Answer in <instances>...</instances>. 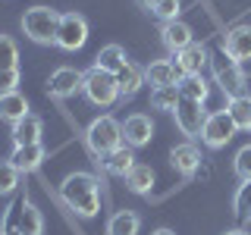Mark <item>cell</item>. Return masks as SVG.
Segmentation results:
<instances>
[{
  "instance_id": "cell-1",
  "label": "cell",
  "mask_w": 251,
  "mask_h": 235,
  "mask_svg": "<svg viewBox=\"0 0 251 235\" xmlns=\"http://www.w3.org/2000/svg\"><path fill=\"white\" fill-rule=\"evenodd\" d=\"M60 201L75 216L91 219L100 210V179L94 172H69L60 185Z\"/></svg>"
},
{
  "instance_id": "cell-2",
  "label": "cell",
  "mask_w": 251,
  "mask_h": 235,
  "mask_svg": "<svg viewBox=\"0 0 251 235\" xmlns=\"http://www.w3.org/2000/svg\"><path fill=\"white\" fill-rule=\"evenodd\" d=\"M210 72H214V82L223 88L226 97H242L248 88V82H245V72H242V63H235L229 53H226V47L223 44H217V47H210Z\"/></svg>"
},
{
  "instance_id": "cell-3",
  "label": "cell",
  "mask_w": 251,
  "mask_h": 235,
  "mask_svg": "<svg viewBox=\"0 0 251 235\" xmlns=\"http://www.w3.org/2000/svg\"><path fill=\"white\" fill-rule=\"evenodd\" d=\"M85 141H88V151L98 157H107L110 151H116V147H123V122H116L113 116H98V119H91V125L85 129Z\"/></svg>"
},
{
  "instance_id": "cell-4",
  "label": "cell",
  "mask_w": 251,
  "mask_h": 235,
  "mask_svg": "<svg viewBox=\"0 0 251 235\" xmlns=\"http://www.w3.org/2000/svg\"><path fill=\"white\" fill-rule=\"evenodd\" d=\"M60 16L50 6H31L22 16V31L31 38L35 44H57V28H60Z\"/></svg>"
},
{
  "instance_id": "cell-5",
  "label": "cell",
  "mask_w": 251,
  "mask_h": 235,
  "mask_svg": "<svg viewBox=\"0 0 251 235\" xmlns=\"http://www.w3.org/2000/svg\"><path fill=\"white\" fill-rule=\"evenodd\" d=\"M82 91H85V97H88L94 107H100V110L113 107L116 100H120V85H116V75L113 72H104V69H98V66H91L88 72H85Z\"/></svg>"
},
{
  "instance_id": "cell-6",
  "label": "cell",
  "mask_w": 251,
  "mask_h": 235,
  "mask_svg": "<svg viewBox=\"0 0 251 235\" xmlns=\"http://www.w3.org/2000/svg\"><path fill=\"white\" fill-rule=\"evenodd\" d=\"M88 41V22L78 13H63L60 28H57V47L60 50H78Z\"/></svg>"
},
{
  "instance_id": "cell-7",
  "label": "cell",
  "mask_w": 251,
  "mask_h": 235,
  "mask_svg": "<svg viewBox=\"0 0 251 235\" xmlns=\"http://www.w3.org/2000/svg\"><path fill=\"white\" fill-rule=\"evenodd\" d=\"M235 122L229 119V113L226 110H217V113H207V122H204V129H201V141L207 147H226L232 141V135H235Z\"/></svg>"
},
{
  "instance_id": "cell-8",
  "label": "cell",
  "mask_w": 251,
  "mask_h": 235,
  "mask_svg": "<svg viewBox=\"0 0 251 235\" xmlns=\"http://www.w3.org/2000/svg\"><path fill=\"white\" fill-rule=\"evenodd\" d=\"M173 116H176L179 132H182V135H188V138L201 135L204 122H207V110H204V104H198V100H185V97H179V104H176V110H173Z\"/></svg>"
},
{
  "instance_id": "cell-9",
  "label": "cell",
  "mask_w": 251,
  "mask_h": 235,
  "mask_svg": "<svg viewBox=\"0 0 251 235\" xmlns=\"http://www.w3.org/2000/svg\"><path fill=\"white\" fill-rule=\"evenodd\" d=\"M82 85H85V72H78V69H73V66H60V69L50 72V78H47V94L63 100V97L78 94Z\"/></svg>"
},
{
  "instance_id": "cell-10",
  "label": "cell",
  "mask_w": 251,
  "mask_h": 235,
  "mask_svg": "<svg viewBox=\"0 0 251 235\" xmlns=\"http://www.w3.org/2000/svg\"><path fill=\"white\" fill-rule=\"evenodd\" d=\"M170 60H173V66H176L182 75H201L204 66L210 63V50H207V47H201V44H188L185 50L173 53Z\"/></svg>"
},
{
  "instance_id": "cell-11",
  "label": "cell",
  "mask_w": 251,
  "mask_h": 235,
  "mask_svg": "<svg viewBox=\"0 0 251 235\" xmlns=\"http://www.w3.org/2000/svg\"><path fill=\"white\" fill-rule=\"evenodd\" d=\"M201 151L192 144V141H182V144H176L170 151V163H173V169L179 172V176H185V179H192V176H198L201 172Z\"/></svg>"
},
{
  "instance_id": "cell-12",
  "label": "cell",
  "mask_w": 251,
  "mask_h": 235,
  "mask_svg": "<svg viewBox=\"0 0 251 235\" xmlns=\"http://www.w3.org/2000/svg\"><path fill=\"white\" fill-rule=\"evenodd\" d=\"M160 41L170 53H179L185 50L188 44H195V35H192V25L185 19H173V22H163L160 25Z\"/></svg>"
},
{
  "instance_id": "cell-13",
  "label": "cell",
  "mask_w": 251,
  "mask_h": 235,
  "mask_svg": "<svg viewBox=\"0 0 251 235\" xmlns=\"http://www.w3.org/2000/svg\"><path fill=\"white\" fill-rule=\"evenodd\" d=\"M154 135V122H151V116H145V113H132L129 119L123 122V141L135 151V147H145L148 141H151Z\"/></svg>"
},
{
  "instance_id": "cell-14",
  "label": "cell",
  "mask_w": 251,
  "mask_h": 235,
  "mask_svg": "<svg viewBox=\"0 0 251 235\" xmlns=\"http://www.w3.org/2000/svg\"><path fill=\"white\" fill-rule=\"evenodd\" d=\"M44 157H47L44 144H16L13 154H10V163L19 172H25V176H28V172H38V169H41Z\"/></svg>"
},
{
  "instance_id": "cell-15",
  "label": "cell",
  "mask_w": 251,
  "mask_h": 235,
  "mask_svg": "<svg viewBox=\"0 0 251 235\" xmlns=\"http://www.w3.org/2000/svg\"><path fill=\"white\" fill-rule=\"evenodd\" d=\"M223 47H226V53H229L235 63L251 60V28H248V25H235V28H229V31H226Z\"/></svg>"
},
{
  "instance_id": "cell-16",
  "label": "cell",
  "mask_w": 251,
  "mask_h": 235,
  "mask_svg": "<svg viewBox=\"0 0 251 235\" xmlns=\"http://www.w3.org/2000/svg\"><path fill=\"white\" fill-rule=\"evenodd\" d=\"M179 78H182V72L173 66V60H154L151 66L145 69V82L151 85V91L167 88V85H179Z\"/></svg>"
},
{
  "instance_id": "cell-17",
  "label": "cell",
  "mask_w": 251,
  "mask_h": 235,
  "mask_svg": "<svg viewBox=\"0 0 251 235\" xmlns=\"http://www.w3.org/2000/svg\"><path fill=\"white\" fill-rule=\"evenodd\" d=\"M100 166H104L110 176L126 179L132 172V166H135V154H132L129 144H123V147H116V151H110L107 157H100Z\"/></svg>"
},
{
  "instance_id": "cell-18",
  "label": "cell",
  "mask_w": 251,
  "mask_h": 235,
  "mask_svg": "<svg viewBox=\"0 0 251 235\" xmlns=\"http://www.w3.org/2000/svg\"><path fill=\"white\" fill-rule=\"evenodd\" d=\"M116 85H120V97H135L141 91V85H145V69L129 60L120 72H116Z\"/></svg>"
},
{
  "instance_id": "cell-19",
  "label": "cell",
  "mask_w": 251,
  "mask_h": 235,
  "mask_svg": "<svg viewBox=\"0 0 251 235\" xmlns=\"http://www.w3.org/2000/svg\"><path fill=\"white\" fill-rule=\"evenodd\" d=\"M13 141L16 144H41V119L28 113L19 122H13Z\"/></svg>"
},
{
  "instance_id": "cell-20",
  "label": "cell",
  "mask_w": 251,
  "mask_h": 235,
  "mask_svg": "<svg viewBox=\"0 0 251 235\" xmlns=\"http://www.w3.org/2000/svg\"><path fill=\"white\" fill-rule=\"evenodd\" d=\"M22 116H28V100L22 91H13V94H3L0 97V119L3 122H19Z\"/></svg>"
},
{
  "instance_id": "cell-21",
  "label": "cell",
  "mask_w": 251,
  "mask_h": 235,
  "mask_svg": "<svg viewBox=\"0 0 251 235\" xmlns=\"http://www.w3.org/2000/svg\"><path fill=\"white\" fill-rule=\"evenodd\" d=\"M126 63H129V60H126V50H123L120 44H107V47H100L98 57H94V66L104 69V72H113V75L120 72Z\"/></svg>"
},
{
  "instance_id": "cell-22",
  "label": "cell",
  "mask_w": 251,
  "mask_h": 235,
  "mask_svg": "<svg viewBox=\"0 0 251 235\" xmlns=\"http://www.w3.org/2000/svg\"><path fill=\"white\" fill-rule=\"evenodd\" d=\"M138 229H141V219L132 210H116L107 223V235H138Z\"/></svg>"
},
{
  "instance_id": "cell-23",
  "label": "cell",
  "mask_w": 251,
  "mask_h": 235,
  "mask_svg": "<svg viewBox=\"0 0 251 235\" xmlns=\"http://www.w3.org/2000/svg\"><path fill=\"white\" fill-rule=\"evenodd\" d=\"M226 113H229V119L235 122L239 132H251V97H248V94H242V97H229Z\"/></svg>"
},
{
  "instance_id": "cell-24",
  "label": "cell",
  "mask_w": 251,
  "mask_h": 235,
  "mask_svg": "<svg viewBox=\"0 0 251 235\" xmlns=\"http://www.w3.org/2000/svg\"><path fill=\"white\" fill-rule=\"evenodd\" d=\"M25 201H28V194L16 191L13 204L6 207V213H3V223H0V235H19V223H22V210H25Z\"/></svg>"
},
{
  "instance_id": "cell-25",
  "label": "cell",
  "mask_w": 251,
  "mask_h": 235,
  "mask_svg": "<svg viewBox=\"0 0 251 235\" xmlns=\"http://www.w3.org/2000/svg\"><path fill=\"white\" fill-rule=\"evenodd\" d=\"M176 88H179V97H185V100H198V104L207 100V82H204V75H182Z\"/></svg>"
},
{
  "instance_id": "cell-26",
  "label": "cell",
  "mask_w": 251,
  "mask_h": 235,
  "mask_svg": "<svg viewBox=\"0 0 251 235\" xmlns=\"http://www.w3.org/2000/svg\"><path fill=\"white\" fill-rule=\"evenodd\" d=\"M126 185H129L135 194H148V191H151V185H154V169L148 166V163H135L132 172L126 176Z\"/></svg>"
},
{
  "instance_id": "cell-27",
  "label": "cell",
  "mask_w": 251,
  "mask_h": 235,
  "mask_svg": "<svg viewBox=\"0 0 251 235\" xmlns=\"http://www.w3.org/2000/svg\"><path fill=\"white\" fill-rule=\"evenodd\" d=\"M232 213H235L239 223H248L251 219V179H242L239 191H235V198H232Z\"/></svg>"
},
{
  "instance_id": "cell-28",
  "label": "cell",
  "mask_w": 251,
  "mask_h": 235,
  "mask_svg": "<svg viewBox=\"0 0 251 235\" xmlns=\"http://www.w3.org/2000/svg\"><path fill=\"white\" fill-rule=\"evenodd\" d=\"M44 232V219L41 210L31 201H25V210H22V223H19V235H41Z\"/></svg>"
},
{
  "instance_id": "cell-29",
  "label": "cell",
  "mask_w": 251,
  "mask_h": 235,
  "mask_svg": "<svg viewBox=\"0 0 251 235\" xmlns=\"http://www.w3.org/2000/svg\"><path fill=\"white\" fill-rule=\"evenodd\" d=\"M176 104H179V88L176 85H167V88H154L151 91V107L154 110H176Z\"/></svg>"
},
{
  "instance_id": "cell-30",
  "label": "cell",
  "mask_w": 251,
  "mask_h": 235,
  "mask_svg": "<svg viewBox=\"0 0 251 235\" xmlns=\"http://www.w3.org/2000/svg\"><path fill=\"white\" fill-rule=\"evenodd\" d=\"M3 69H19V47L10 35H0V72Z\"/></svg>"
},
{
  "instance_id": "cell-31",
  "label": "cell",
  "mask_w": 251,
  "mask_h": 235,
  "mask_svg": "<svg viewBox=\"0 0 251 235\" xmlns=\"http://www.w3.org/2000/svg\"><path fill=\"white\" fill-rule=\"evenodd\" d=\"M19 176H22V172L16 169L10 160L0 163V194H16V188H19Z\"/></svg>"
},
{
  "instance_id": "cell-32",
  "label": "cell",
  "mask_w": 251,
  "mask_h": 235,
  "mask_svg": "<svg viewBox=\"0 0 251 235\" xmlns=\"http://www.w3.org/2000/svg\"><path fill=\"white\" fill-rule=\"evenodd\" d=\"M179 10H182V3H179V0H160V3H157V10H154V16L160 22H173V19H179Z\"/></svg>"
},
{
  "instance_id": "cell-33",
  "label": "cell",
  "mask_w": 251,
  "mask_h": 235,
  "mask_svg": "<svg viewBox=\"0 0 251 235\" xmlns=\"http://www.w3.org/2000/svg\"><path fill=\"white\" fill-rule=\"evenodd\" d=\"M235 176L251 179V144H245L239 154H235Z\"/></svg>"
},
{
  "instance_id": "cell-34",
  "label": "cell",
  "mask_w": 251,
  "mask_h": 235,
  "mask_svg": "<svg viewBox=\"0 0 251 235\" xmlns=\"http://www.w3.org/2000/svg\"><path fill=\"white\" fill-rule=\"evenodd\" d=\"M13 91H19V69H3L0 72V97Z\"/></svg>"
},
{
  "instance_id": "cell-35",
  "label": "cell",
  "mask_w": 251,
  "mask_h": 235,
  "mask_svg": "<svg viewBox=\"0 0 251 235\" xmlns=\"http://www.w3.org/2000/svg\"><path fill=\"white\" fill-rule=\"evenodd\" d=\"M135 3L141 6V10H148V13H154V10H157V3H160V0H135Z\"/></svg>"
},
{
  "instance_id": "cell-36",
  "label": "cell",
  "mask_w": 251,
  "mask_h": 235,
  "mask_svg": "<svg viewBox=\"0 0 251 235\" xmlns=\"http://www.w3.org/2000/svg\"><path fill=\"white\" fill-rule=\"evenodd\" d=\"M151 235H176V232H173V229H154Z\"/></svg>"
},
{
  "instance_id": "cell-37",
  "label": "cell",
  "mask_w": 251,
  "mask_h": 235,
  "mask_svg": "<svg viewBox=\"0 0 251 235\" xmlns=\"http://www.w3.org/2000/svg\"><path fill=\"white\" fill-rule=\"evenodd\" d=\"M223 235H248L245 229H229V232H223Z\"/></svg>"
}]
</instances>
